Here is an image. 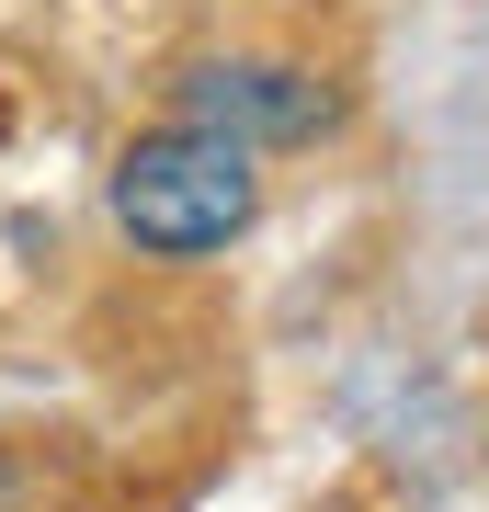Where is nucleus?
Wrapping results in <instances>:
<instances>
[{
    "label": "nucleus",
    "instance_id": "f257e3e1",
    "mask_svg": "<svg viewBox=\"0 0 489 512\" xmlns=\"http://www.w3.org/2000/svg\"><path fill=\"white\" fill-rule=\"evenodd\" d=\"M103 217L126 228L148 262H205V251H228V239H251V217H262V148L171 114V126H148V137L114 148Z\"/></svg>",
    "mask_w": 489,
    "mask_h": 512
},
{
    "label": "nucleus",
    "instance_id": "f03ea898",
    "mask_svg": "<svg viewBox=\"0 0 489 512\" xmlns=\"http://www.w3.org/2000/svg\"><path fill=\"white\" fill-rule=\"evenodd\" d=\"M171 92H182V126H217L239 148H308L342 114V92L308 80V69H285V57H194Z\"/></svg>",
    "mask_w": 489,
    "mask_h": 512
}]
</instances>
